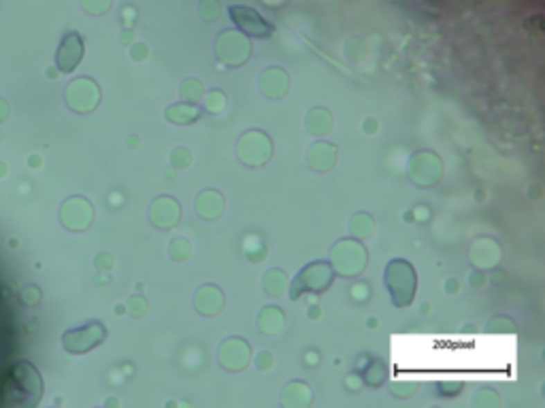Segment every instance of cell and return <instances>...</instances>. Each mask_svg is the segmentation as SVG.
<instances>
[{"instance_id": "cell-1", "label": "cell", "mask_w": 545, "mask_h": 408, "mask_svg": "<svg viewBox=\"0 0 545 408\" xmlns=\"http://www.w3.org/2000/svg\"><path fill=\"white\" fill-rule=\"evenodd\" d=\"M43 393V381L39 370L30 362H17L13 364L0 385V396H3L5 406L15 408H30L39 402Z\"/></svg>"}, {"instance_id": "cell-2", "label": "cell", "mask_w": 545, "mask_h": 408, "mask_svg": "<svg viewBox=\"0 0 545 408\" xmlns=\"http://www.w3.org/2000/svg\"><path fill=\"white\" fill-rule=\"evenodd\" d=\"M79 57H81V41H79V37L71 35L64 39V43L60 45V51H58L60 71H64V73L73 71V66L79 62Z\"/></svg>"}, {"instance_id": "cell-3", "label": "cell", "mask_w": 545, "mask_h": 408, "mask_svg": "<svg viewBox=\"0 0 545 408\" xmlns=\"http://www.w3.org/2000/svg\"><path fill=\"white\" fill-rule=\"evenodd\" d=\"M92 332V326L85 328V330H73V332H66L64 334V346L73 353H79V351H85V349H90L94 342H98L96 338L100 336H88Z\"/></svg>"}, {"instance_id": "cell-4", "label": "cell", "mask_w": 545, "mask_h": 408, "mask_svg": "<svg viewBox=\"0 0 545 408\" xmlns=\"http://www.w3.org/2000/svg\"><path fill=\"white\" fill-rule=\"evenodd\" d=\"M9 113H11V106H9V102L0 98V122H5V120L9 118Z\"/></svg>"}, {"instance_id": "cell-5", "label": "cell", "mask_w": 545, "mask_h": 408, "mask_svg": "<svg viewBox=\"0 0 545 408\" xmlns=\"http://www.w3.org/2000/svg\"><path fill=\"white\" fill-rule=\"evenodd\" d=\"M3 174H5V164L0 162V177H3Z\"/></svg>"}]
</instances>
